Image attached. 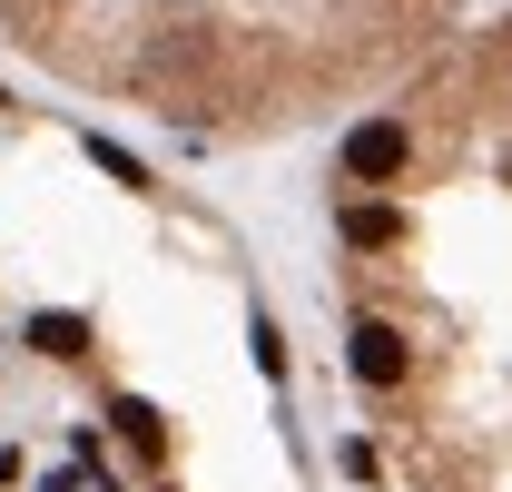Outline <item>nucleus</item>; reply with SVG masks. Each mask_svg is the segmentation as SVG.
Returning <instances> with one entry per match:
<instances>
[{"label":"nucleus","mask_w":512,"mask_h":492,"mask_svg":"<svg viewBox=\"0 0 512 492\" xmlns=\"http://www.w3.org/2000/svg\"><path fill=\"white\" fill-rule=\"evenodd\" d=\"M197 227L168 187L0 89V492H188L168 345L138 296H168Z\"/></svg>","instance_id":"obj_2"},{"label":"nucleus","mask_w":512,"mask_h":492,"mask_svg":"<svg viewBox=\"0 0 512 492\" xmlns=\"http://www.w3.org/2000/svg\"><path fill=\"white\" fill-rule=\"evenodd\" d=\"M345 384L414 492H512V10L453 30L335 158Z\"/></svg>","instance_id":"obj_1"},{"label":"nucleus","mask_w":512,"mask_h":492,"mask_svg":"<svg viewBox=\"0 0 512 492\" xmlns=\"http://www.w3.org/2000/svg\"><path fill=\"white\" fill-rule=\"evenodd\" d=\"M463 0H0V50L178 138H296L404 89Z\"/></svg>","instance_id":"obj_3"}]
</instances>
